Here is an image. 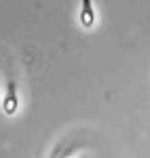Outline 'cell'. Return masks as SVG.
<instances>
[{"label": "cell", "mask_w": 150, "mask_h": 158, "mask_svg": "<svg viewBox=\"0 0 150 158\" xmlns=\"http://www.w3.org/2000/svg\"><path fill=\"white\" fill-rule=\"evenodd\" d=\"M93 19H95V15H93V4H91V0H83V13H80L83 25H85V27L93 25Z\"/></svg>", "instance_id": "cell-2"}, {"label": "cell", "mask_w": 150, "mask_h": 158, "mask_svg": "<svg viewBox=\"0 0 150 158\" xmlns=\"http://www.w3.org/2000/svg\"><path fill=\"white\" fill-rule=\"evenodd\" d=\"M15 110H17L15 82H9V89H6V97H4V112H6V114H15Z\"/></svg>", "instance_id": "cell-1"}]
</instances>
